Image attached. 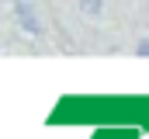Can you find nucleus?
Here are the masks:
<instances>
[{"label":"nucleus","mask_w":149,"mask_h":139,"mask_svg":"<svg viewBox=\"0 0 149 139\" xmlns=\"http://www.w3.org/2000/svg\"><path fill=\"white\" fill-rule=\"evenodd\" d=\"M14 14H17V25H21V28H24L28 35H42V25H38V18H35V7H31V4L17 0V4H14Z\"/></svg>","instance_id":"1"},{"label":"nucleus","mask_w":149,"mask_h":139,"mask_svg":"<svg viewBox=\"0 0 149 139\" xmlns=\"http://www.w3.org/2000/svg\"><path fill=\"white\" fill-rule=\"evenodd\" d=\"M76 4H80V11H83V14H90V18H94V14H101V0H76Z\"/></svg>","instance_id":"2"},{"label":"nucleus","mask_w":149,"mask_h":139,"mask_svg":"<svg viewBox=\"0 0 149 139\" xmlns=\"http://www.w3.org/2000/svg\"><path fill=\"white\" fill-rule=\"evenodd\" d=\"M139 56H149V38H142V42H139Z\"/></svg>","instance_id":"3"}]
</instances>
